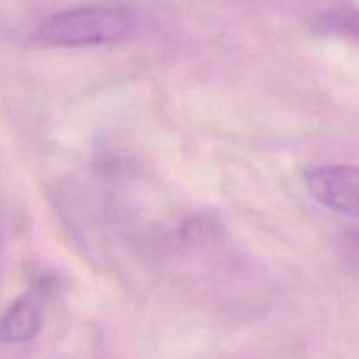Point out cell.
Instances as JSON below:
<instances>
[{
	"label": "cell",
	"mask_w": 359,
	"mask_h": 359,
	"mask_svg": "<svg viewBox=\"0 0 359 359\" xmlns=\"http://www.w3.org/2000/svg\"><path fill=\"white\" fill-rule=\"evenodd\" d=\"M316 202L347 216H358L359 174L354 165H323L304 175Z\"/></svg>",
	"instance_id": "7a4b0ae2"
},
{
	"label": "cell",
	"mask_w": 359,
	"mask_h": 359,
	"mask_svg": "<svg viewBox=\"0 0 359 359\" xmlns=\"http://www.w3.org/2000/svg\"><path fill=\"white\" fill-rule=\"evenodd\" d=\"M135 16L126 7H74L48 18L35 39L51 48H83L126 41L135 34Z\"/></svg>",
	"instance_id": "6da1fadb"
},
{
	"label": "cell",
	"mask_w": 359,
	"mask_h": 359,
	"mask_svg": "<svg viewBox=\"0 0 359 359\" xmlns=\"http://www.w3.org/2000/svg\"><path fill=\"white\" fill-rule=\"evenodd\" d=\"M321 28L328 32H340V34L356 35V13L347 9H335L326 13L321 18Z\"/></svg>",
	"instance_id": "277c9868"
},
{
	"label": "cell",
	"mask_w": 359,
	"mask_h": 359,
	"mask_svg": "<svg viewBox=\"0 0 359 359\" xmlns=\"http://www.w3.org/2000/svg\"><path fill=\"white\" fill-rule=\"evenodd\" d=\"M44 290L32 287L7 307L0 319V344L23 346L34 340L42 328Z\"/></svg>",
	"instance_id": "3957f363"
}]
</instances>
